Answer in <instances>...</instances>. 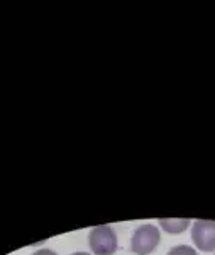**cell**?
I'll list each match as a JSON object with an SVG mask.
<instances>
[{
  "instance_id": "obj_2",
  "label": "cell",
  "mask_w": 215,
  "mask_h": 255,
  "mask_svg": "<svg viewBox=\"0 0 215 255\" xmlns=\"http://www.w3.org/2000/svg\"><path fill=\"white\" fill-rule=\"evenodd\" d=\"M90 249L95 255H114L117 252V235L110 226L100 225L90 230Z\"/></svg>"
},
{
  "instance_id": "obj_3",
  "label": "cell",
  "mask_w": 215,
  "mask_h": 255,
  "mask_svg": "<svg viewBox=\"0 0 215 255\" xmlns=\"http://www.w3.org/2000/svg\"><path fill=\"white\" fill-rule=\"evenodd\" d=\"M193 244L204 252L215 250V220H197L192 230Z\"/></svg>"
},
{
  "instance_id": "obj_5",
  "label": "cell",
  "mask_w": 215,
  "mask_h": 255,
  "mask_svg": "<svg viewBox=\"0 0 215 255\" xmlns=\"http://www.w3.org/2000/svg\"><path fill=\"white\" fill-rule=\"evenodd\" d=\"M166 255H198V254L195 249H192V247H188V245H176V247H173Z\"/></svg>"
},
{
  "instance_id": "obj_4",
  "label": "cell",
  "mask_w": 215,
  "mask_h": 255,
  "mask_svg": "<svg viewBox=\"0 0 215 255\" xmlns=\"http://www.w3.org/2000/svg\"><path fill=\"white\" fill-rule=\"evenodd\" d=\"M159 225L168 233H181L188 228L190 220L188 218H161Z\"/></svg>"
},
{
  "instance_id": "obj_6",
  "label": "cell",
  "mask_w": 215,
  "mask_h": 255,
  "mask_svg": "<svg viewBox=\"0 0 215 255\" xmlns=\"http://www.w3.org/2000/svg\"><path fill=\"white\" fill-rule=\"evenodd\" d=\"M32 255H58V254L53 252V250H49V249H39V250H36Z\"/></svg>"
},
{
  "instance_id": "obj_7",
  "label": "cell",
  "mask_w": 215,
  "mask_h": 255,
  "mask_svg": "<svg viewBox=\"0 0 215 255\" xmlns=\"http://www.w3.org/2000/svg\"><path fill=\"white\" fill-rule=\"evenodd\" d=\"M72 255H92V254H86V252H75V254H72Z\"/></svg>"
},
{
  "instance_id": "obj_1",
  "label": "cell",
  "mask_w": 215,
  "mask_h": 255,
  "mask_svg": "<svg viewBox=\"0 0 215 255\" xmlns=\"http://www.w3.org/2000/svg\"><path fill=\"white\" fill-rule=\"evenodd\" d=\"M159 228L154 225H141L134 230L131 238V250L136 255H147L159 245Z\"/></svg>"
}]
</instances>
